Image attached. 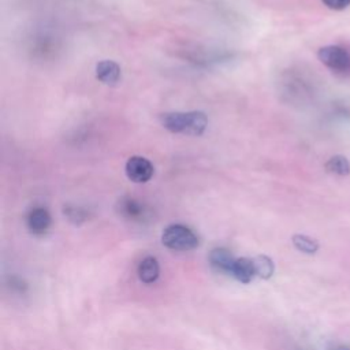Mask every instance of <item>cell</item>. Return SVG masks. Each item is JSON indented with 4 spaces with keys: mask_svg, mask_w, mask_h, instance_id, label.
<instances>
[{
    "mask_svg": "<svg viewBox=\"0 0 350 350\" xmlns=\"http://www.w3.org/2000/svg\"><path fill=\"white\" fill-rule=\"evenodd\" d=\"M159 120L160 124L170 133L194 137L201 135L208 126V118L201 111L164 112L159 116Z\"/></svg>",
    "mask_w": 350,
    "mask_h": 350,
    "instance_id": "cell-1",
    "label": "cell"
},
{
    "mask_svg": "<svg viewBox=\"0 0 350 350\" xmlns=\"http://www.w3.org/2000/svg\"><path fill=\"white\" fill-rule=\"evenodd\" d=\"M161 242L171 250L187 252L198 246V237L183 224H171L164 228Z\"/></svg>",
    "mask_w": 350,
    "mask_h": 350,
    "instance_id": "cell-2",
    "label": "cell"
},
{
    "mask_svg": "<svg viewBox=\"0 0 350 350\" xmlns=\"http://www.w3.org/2000/svg\"><path fill=\"white\" fill-rule=\"evenodd\" d=\"M319 60L335 72L346 74L350 71V52L340 45H325L317 52Z\"/></svg>",
    "mask_w": 350,
    "mask_h": 350,
    "instance_id": "cell-3",
    "label": "cell"
},
{
    "mask_svg": "<svg viewBox=\"0 0 350 350\" xmlns=\"http://www.w3.org/2000/svg\"><path fill=\"white\" fill-rule=\"evenodd\" d=\"M126 176L134 183H146L154 172L153 164L144 156H131L124 165Z\"/></svg>",
    "mask_w": 350,
    "mask_h": 350,
    "instance_id": "cell-4",
    "label": "cell"
},
{
    "mask_svg": "<svg viewBox=\"0 0 350 350\" xmlns=\"http://www.w3.org/2000/svg\"><path fill=\"white\" fill-rule=\"evenodd\" d=\"M26 223H27V228L30 230V232H33L36 235H41L49 230L52 219H51L49 212L45 208L36 206L27 213Z\"/></svg>",
    "mask_w": 350,
    "mask_h": 350,
    "instance_id": "cell-5",
    "label": "cell"
},
{
    "mask_svg": "<svg viewBox=\"0 0 350 350\" xmlns=\"http://www.w3.org/2000/svg\"><path fill=\"white\" fill-rule=\"evenodd\" d=\"M119 206V212L122 216H124L129 220H135V221H141L144 219L148 217L149 211L146 208L145 204H142L141 201L133 198V197H124L118 202Z\"/></svg>",
    "mask_w": 350,
    "mask_h": 350,
    "instance_id": "cell-6",
    "label": "cell"
},
{
    "mask_svg": "<svg viewBox=\"0 0 350 350\" xmlns=\"http://www.w3.org/2000/svg\"><path fill=\"white\" fill-rule=\"evenodd\" d=\"M120 67L113 60H101L96 66V78L105 85H116L120 79Z\"/></svg>",
    "mask_w": 350,
    "mask_h": 350,
    "instance_id": "cell-7",
    "label": "cell"
},
{
    "mask_svg": "<svg viewBox=\"0 0 350 350\" xmlns=\"http://www.w3.org/2000/svg\"><path fill=\"white\" fill-rule=\"evenodd\" d=\"M234 256L224 247H216L209 253V262L211 267L221 273H231L234 265Z\"/></svg>",
    "mask_w": 350,
    "mask_h": 350,
    "instance_id": "cell-8",
    "label": "cell"
},
{
    "mask_svg": "<svg viewBox=\"0 0 350 350\" xmlns=\"http://www.w3.org/2000/svg\"><path fill=\"white\" fill-rule=\"evenodd\" d=\"M230 275H232L241 283H250L252 279L256 276V268H254L253 260L246 257L235 258Z\"/></svg>",
    "mask_w": 350,
    "mask_h": 350,
    "instance_id": "cell-9",
    "label": "cell"
},
{
    "mask_svg": "<svg viewBox=\"0 0 350 350\" xmlns=\"http://www.w3.org/2000/svg\"><path fill=\"white\" fill-rule=\"evenodd\" d=\"M137 273H138V278L141 282L146 283V284H150L153 282L157 280L159 278V273H160V267H159V261L152 257V256H148L145 257L139 265H138V269H137Z\"/></svg>",
    "mask_w": 350,
    "mask_h": 350,
    "instance_id": "cell-10",
    "label": "cell"
},
{
    "mask_svg": "<svg viewBox=\"0 0 350 350\" xmlns=\"http://www.w3.org/2000/svg\"><path fill=\"white\" fill-rule=\"evenodd\" d=\"M325 171L334 175H339V176H345L350 174V163L349 160L342 156V154H335L332 157H329L325 163Z\"/></svg>",
    "mask_w": 350,
    "mask_h": 350,
    "instance_id": "cell-11",
    "label": "cell"
},
{
    "mask_svg": "<svg viewBox=\"0 0 350 350\" xmlns=\"http://www.w3.org/2000/svg\"><path fill=\"white\" fill-rule=\"evenodd\" d=\"M291 241L295 249L305 254H314L320 249V243L314 238H310L304 234H294Z\"/></svg>",
    "mask_w": 350,
    "mask_h": 350,
    "instance_id": "cell-12",
    "label": "cell"
},
{
    "mask_svg": "<svg viewBox=\"0 0 350 350\" xmlns=\"http://www.w3.org/2000/svg\"><path fill=\"white\" fill-rule=\"evenodd\" d=\"M254 268H256V276L261 279H269L275 272V264L268 256H257L253 258Z\"/></svg>",
    "mask_w": 350,
    "mask_h": 350,
    "instance_id": "cell-13",
    "label": "cell"
},
{
    "mask_svg": "<svg viewBox=\"0 0 350 350\" xmlns=\"http://www.w3.org/2000/svg\"><path fill=\"white\" fill-rule=\"evenodd\" d=\"M66 215L68 216V219L74 223H81L86 219V212L82 208L78 206H72V208H66L64 209Z\"/></svg>",
    "mask_w": 350,
    "mask_h": 350,
    "instance_id": "cell-14",
    "label": "cell"
},
{
    "mask_svg": "<svg viewBox=\"0 0 350 350\" xmlns=\"http://www.w3.org/2000/svg\"><path fill=\"white\" fill-rule=\"evenodd\" d=\"M321 1L324 5H327L328 8L335 10V11L345 10L350 5V0H321Z\"/></svg>",
    "mask_w": 350,
    "mask_h": 350,
    "instance_id": "cell-15",
    "label": "cell"
},
{
    "mask_svg": "<svg viewBox=\"0 0 350 350\" xmlns=\"http://www.w3.org/2000/svg\"><path fill=\"white\" fill-rule=\"evenodd\" d=\"M328 350H350V346L345 343H334L328 347Z\"/></svg>",
    "mask_w": 350,
    "mask_h": 350,
    "instance_id": "cell-16",
    "label": "cell"
}]
</instances>
